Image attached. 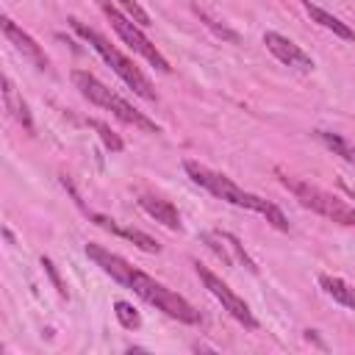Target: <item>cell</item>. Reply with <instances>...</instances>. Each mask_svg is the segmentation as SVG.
<instances>
[{
	"instance_id": "6da1fadb",
	"label": "cell",
	"mask_w": 355,
	"mask_h": 355,
	"mask_svg": "<svg viewBox=\"0 0 355 355\" xmlns=\"http://www.w3.org/2000/svg\"><path fill=\"white\" fill-rule=\"evenodd\" d=\"M183 169H186V175H189L197 186H202V189L211 191L214 197H219V200H225V202H230V205H239V208H247V211L261 214V216H263L272 227H277V230H288V219H286V214H283L275 202H269V200H263V197H258V194H250V191L239 189L230 178L216 175V172H211L208 166H202V164H197V161H183Z\"/></svg>"
},
{
	"instance_id": "7a4b0ae2",
	"label": "cell",
	"mask_w": 355,
	"mask_h": 355,
	"mask_svg": "<svg viewBox=\"0 0 355 355\" xmlns=\"http://www.w3.org/2000/svg\"><path fill=\"white\" fill-rule=\"evenodd\" d=\"M122 286L133 288L144 302L155 305L158 311H164L166 316H172V319H178V322H186V324H197V322H200V311H197L189 300H183L180 294L169 291L164 283L153 280L150 275H144V272H139V269H133V266H128V272H125V277H122Z\"/></svg>"
},
{
	"instance_id": "3957f363",
	"label": "cell",
	"mask_w": 355,
	"mask_h": 355,
	"mask_svg": "<svg viewBox=\"0 0 355 355\" xmlns=\"http://www.w3.org/2000/svg\"><path fill=\"white\" fill-rule=\"evenodd\" d=\"M69 25L75 28L78 36H83V39L103 55V61H105V64H108V67H111V69H114V72H116V75H119V78H122L139 97H144V100H150V103L155 100V89H153V83L144 78V72H141L128 55H122L105 36H100L94 28H86L80 19H69Z\"/></svg>"
},
{
	"instance_id": "277c9868",
	"label": "cell",
	"mask_w": 355,
	"mask_h": 355,
	"mask_svg": "<svg viewBox=\"0 0 355 355\" xmlns=\"http://www.w3.org/2000/svg\"><path fill=\"white\" fill-rule=\"evenodd\" d=\"M280 183L294 194V200H300V205H305V208H311V211H316V214H322V216H327L338 225L355 227V208H349L344 200L333 197L330 191H324L319 186H311L305 180H297L291 175H283V172H280Z\"/></svg>"
},
{
	"instance_id": "5b68a950",
	"label": "cell",
	"mask_w": 355,
	"mask_h": 355,
	"mask_svg": "<svg viewBox=\"0 0 355 355\" xmlns=\"http://www.w3.org/2000/svg\"><path fill=\"white\" fill-rule=\"evenodd\" d=\"M100 8H103V14L108 17V22H111V28L116 31V36H119L130 50H136L141 58H147V61H150L155 69H161V72H169V69H172L169 61L158 53V47L141 33V28H139L128 14H119L108 0H100Z\"/></svg>"
},
{
	"instance_id": "8992f818",
	"label": "cell",
	"mask_w": 355,
	"mask_h": 355,
	"mask_svg": "<svg viewBox=\"0 0 355 355\" xmlns=\"http://www.w3.org/2000/svg\"><path fill=\"white\" fill-rule=\"evenodd\" d=\"M194 269H197V275H200V280H202V286L222 302V308L236 319V322H241L247 330H255L258 327V322H255V316H252V311L247 308V302L239 297V294H233L230 288H227V283H222L211 269H205L202 263H194Z\"/></svg>"
},
{
	"instance_id": "52a82bcc",
	"label": "cell",
	"mask_w": 355,
	"mask_h": 355,
	"mask_svg": "<svg viewBox=\"0 0 355 355\" xmlns=\"http://www.w3.org/2000/svg\"><path fill=\"white\" fill-rule=\"evenodd\" d=\"M263 44H266V50H269L277 61H283L286 67H294V69H302V72H311V69H313L311 55H305V53L300 50V44H294L291 39H286V36H280V33H275V31H266V33H263Z\"/></svg>"
},
{
	"instance_id": "ba28073f",
	"label": "cell",
	"mask_w": 355,
	"mask_h": 355,
	"mask_svg": "<svg viewBox=\"0 0 355 355\" xmlns=\"http://www.w3.org/2000/svg\"><path fill=\"white\" fill-rule=\"evenodd\" d=\"M0 28H3L6 39H8V42H11V44H14V47H17V50H19V53H22V55H25V58L33 64V67L47 69V64H50V61H47L44 50L36 44V39H33V36H28V33H25V31H22V28H19L14 19H8V17L0 22Z\"/></svg>"
},
{
	"instance_id": "9c48e42d",
	"label": "cell",
	"mask_w": 355,
	"mask_h": 355,
	"mask_svg": "<svg viewBox=\"0 0 355 355\" xmlns=\"http://www.w3.org/2000/svg\"><path fill=\"white\" fill-rule=\"evenodd\" d=\"M72 83H75V89H78L89 103H94V105H100V108H105V111H114L119 94H114L108 86H103L92 72L75 69V72H72Z\"/></svg>"
},
{
	"instance_id": "30bf717a",
	"label": "cell",
	"mask_w": 355,
	"mask_h": 355,
	"mask_svg": "<svg viewBox=\"0 0 355 355\" xmlns=\"http://www.w3.org/2000/svg\"><path fill=\"white\" fill-rule=\"evenodd\" d=\"M139 205L155 219V222H161V225H166L169 230H180V214H178V208L169 202V200H161V197H150V194H144V197H139Z\"/></svg>"
},
{
	"instance_id": "8fae6325",
	"label": "cell",
	"mask_w": 355,
	"mask_h": 355,
	"mask_svg": "<svg viewBox=\"0 0 355 355\" xmlns=\"http://www.w3.org/2000/svg\"><path fill=\"white\" fill-rule=\"evenodd\" d=\"M302 6H305V11H308V17L313 19V22H319L322 28H327V31H333L336 36H341V39H347V42H352L355 39V31L349 28V25H344L338 17H333V14H327L324 8H319V6H313L311 0H302Z\"/></svg>"
},
{
	"instance_id": "7c38bea8",
	"label": "cell",
	"mask_w": 355,
	"mask_h": 355,
	"mask_svg": "<svg viewBox=\"0 0 355 355\" xmlns=\"http://www.w3.org/2000/svg\"><path fill=\"white\" fill-rule=\"evenodd\" d=\"M319 286L324 288L327 297H333L338 305L344 308H352L355 311V286H349L347 280L341 277H333V275H319Z\"/></svg>"
},
{
	"instance_id": "4fadbf2b",
	"label": "cell",
	"mask_w": 355,
	"mask_h": 355,
	"mask_svg": "<svg viewBox=\"0 0 355 355\" xmlns=\"http://www.w3.org/2000/svg\"><path fill=\"white\" fill-rule=\"evenodd\" d=\"M3 100H6V108L14 114V119L28 130V133H33V119H31V111H28V105H25V100H19L17 97V92H14V83L8 80V78H3Z\"/></svg>"
},
{
	"instance_id": "5bb4252c",
	"label": "cell",
	"mask_w": 355,
	"mask_h": 355,
	"mask_svg": "<svg viewBox=\"0 0 355 355\" xmlns=\"http://www.w3.org/2000/svg\"><path fill=\"white\" fill-rule=\"evenodd\" d=\"M111 233H116V236L133 241V244H136L139 250H144V252H161V244H158L153 236H147V233H141V230H136V227H119V225H114Z\"/></svg>"
},
{
	"instance_id": "9a60e30c",
	"label": "cell",
	"mask_w": 355,
	"mask_h": 355,
	"mask_svg": "<svg viewBox=\"0 0 355 355\" xmlns=\"http://www.w3.org/2000/svg\"><path fill=\"white\" fill-rule=\"evenodd\" d=\"M316 136L324 141V147H327V150H333V153H336V155H341L344 161L355 164V144H349V141H347V139H341L338 133H327V130H319Z\"/></svg>"
},
{
	"instance_id": "2e32d148",
	"label": "cell",
	"mask_w": 355,
	"mask_h": 355,
	"mask_svg": "<svg viewBox=\"0 0 355 355\" xmlns=\"http://www.w3.org/2000/svg\"><path fill=\"white\" fill-rule=\"evenodd\" d=\"M89 125L97 130V136H100V141L105 144V150H111V153H122V139L111 130V125H105V122H100V119H89Z\"/></svg>"
},
{
	"instance_id": "e0dca14e",
	"label": "cell",
	"mask_w": 355,
	"mask_h": 355,
	"mask_svg": "<svg viewBox=\"0 0 355 355\" xmlns=\"http://www.w3.org/2000/svg\"><path fill=\"white\" fill-rule=\"evenodd\" d=\"M114 313H116L119 324L128 327V330H136V327L141 324V316H139L136 308H133L130 302H125V300H116V302H114Z\"/></svg>"
},
{
	"instance_id": "ac0fdd59",
	"label": "cell",
	"mask_w": 355,
	"mask_h": 355,
	"mask_svg": "<svg viewBox=\"0 0 355 355\" xmlns=\"http://www.w3.org/2000/svg\"><path fill=\"white\" fill-rule=\"evenodd\" d=\"M202 241L214 250V255H216L225 266H233V258H230V252H227V244H222V241H225L222 233H202Z\"/></svg>"
},
{
	"instance_id": "d6986e66",
	"label": "cell",
	"mask_w": 355,
	"mask_h": 355,
	"mask_svg": "<svg viewBox=\"0 0 355 355\" xmlns=\"http://www.w3.org/2000/svg\"><path fill=\"white\" fill-rule=\"evenodd\" d=\"M116 3L125 8V14H128V17H130V19H133L139 28H147V25H153V22H150V14H147V11H144V8H141L136 0H116Z\"/></svg>"
},
{
	"instance_id": "ffe728a7",
	"label": "cell",
	"mask_w": 355,
	"mask_h": 355,
	"mask_svg": "<svg viewBox=\"0 0 355 355\" xmlns=\"http://www.w3.org/2000/svg\"><path fill=\"white\" fill-rule=\"evenodd\" d=\"M222 239H225V241H227V247H230V250H233V252L239 255V261H244V266H247L250 272H258V266H255V261H252V258H250V255L244 252V247L239 244V239H236L233 233H222Z\"/></svg>"
},
{
	"instance_id": "44dd1931",
	"label": "cell",
	"mask_w": 355,
	"mask_h": 355,
	"mask_svg": "<svg viewBox=\"0 0 355 355\" xmlns=\"http://www.w3.org/2000/svg\"><path fill=\"white\" fill-rule=\"evenodd\" d=\"M200 19H202L216 36H222V39H227V42H239V33H236V31H230V28H225V25H216V22H214L211 17H205L202 11H200Z\"/></svg>"
},
{
	"instance_id": "7402d4cb",
	"label": "cell",
	"mask_w": 355,
	"mask_h": 355,
	"mask_svg": "<svg viewBox=\"0 0 355 355\" xmlns=\"http://www.w3.org/2000/svg\"><path fill=\"white\" fill-rule=\"evenodd\" d=\"M42 266H44V272H47V277L53 280V286H55V291H58L61 297H67V286H64V280H61V275H58V269L53 266V261H50V258H42Z\"/></svg>"
},
{
	"instance_id": "603a6c76",
	"label": "cell",
	"mask_w": 355,
	"mask_h": 355,
	"mask_svg": "<svg viewBox=\"0 0 355 355\" xmlns=\"http://www.w3.org/2000/svg\"><path fill=\"white\" fill-rule=\"evenodd\" d=\"M338 189L349 197V200H355V186H349V183H344V180H338Z\"/></svg>"
}]
</instances>
